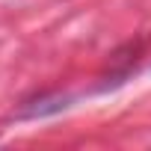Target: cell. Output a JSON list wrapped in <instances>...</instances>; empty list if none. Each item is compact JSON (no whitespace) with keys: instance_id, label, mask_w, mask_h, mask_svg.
<instances>
[]
</instances>
